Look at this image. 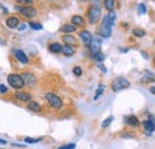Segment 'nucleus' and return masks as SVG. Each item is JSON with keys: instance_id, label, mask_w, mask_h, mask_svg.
<instances>
[{"instance_id": "obj_21", "label": "nucleus", "mask_w": 155, "mask_h": 149, "mask_svg": "<svg viewBox=\"0 0 155 149\" xmlns=\"http://www.w3.org/2000/svg\"><path fill=\"white\" fill-rule=\"evenodd\" d=\"M72 24L75 26H84L85 25V20L81 16H73L72 17Z\"/></svg>"}, {"instance_id": "obj_40", "label": "nucleus", "mask_w": 155, "mask_h": 149, "mask_svg": "<svg viewBox=\"0 0 155 149\" xmlns=\"http://www.w3.org/2000/svg\"><path fill=\"white\" fill-rule=\"evenodd\" d=\"M150 92L154 94L155 95V86H153V87H150Z\"/></svg>"}, {"instance_id": "obj_20", "label": "nucleus", "mask_w": 155, "mask_h": 149, "mask_svg": "<svg viewBox=\"0 0 155 149\" xmlns=\"http://www.w3.org/2000/svg\"><path fill=\"white\" fill-rule=\"evenodd\" d=\"M127 124H129L130 127H138L140 125V121L135 114H131L129 117H127Z\"/></svg>"}, {"instance_id": "obj_10", "label": "nucleus", "mask_w": 155, "mask_h": 149, "mask_svg": "<svg viewBox=\"0 0 155 149\" xmlns=\"http://www.w3.org/2000/svg\"><path fill=\"white\" fill-rule=\"evenodd\" d=\"M15 56L17 57V60H18L19 62H21L23 65H28V63H29V58H28L26 54H25L23 50H16V51H15Z\"/></svg>"}, {"instance_id": "obj_34", "label": "nucleus", "mask_w": 155, "mask_h": 149, "mask_svg": "<svg viewBox=\"0 0 155 149\" xmlns=\"http://www.w3.org/2000/svg\"><path fill=\"white\" fill-rule=\"evenodd\" d=\"M92 1V6H98L100 7V0H91Z\"/></svg>"}, {"instance_id": "obj_13", "label": "nucleus", "mask_w": 155, "mask_h": 149, "mask_svg": "<svg viewBox=\"0 0 155 149\" xmlns=\"http://www.w3.org/2000/svg\"><path fill=\"white\" fill-rule=\"evenodd\" d=\"M62 41L66 43V44H68V45H78L79 43H78V39L74 36H72V35H64V36H62Z\"/></svg>"}, {"instance_id": "obj_19", "label": "nucleus", "mask_w": 155, "mask_h": 149, "mask_svg": "<svg viewBox=\"0 0 155 149\" xmlns=\"http://www.w3.org/2000/svg\"><path fill=\"white\" fill-rule=\"evenodd\" d=\"M28 109H29L30 111H34V112H39L42 110L41 105H39L37 101H35V100H30V101L28 103Z\"/></svg>"}, {"instance_id": "obj_18", "label": "nucleus", "mask_w": 155, "mask_h": 149, "mask_svg": "<svg viewBox=\"0 0 155 149\" xmlns=\"http://www.w3.org/2000/svg\"><path fill=\"white\" fill-rule=\"evenodd\" d=\"M48 49H49V51H50V53L58 54V53H61V51H62V45H61L60 43H58V42H55V43H51V44H49Z\"/></svg>"}, {"instance_id": "obj_15", "label": "nucleus", "mask_w": 155, "mask_h": 149, "mask_svg": "<svg viewBox=\"0 0 155 149\" xmlns=\"http://www.w3.org/2000/svg\"><path fill=\"white\" fill-rule=\"evenodd\" d=\"M6 25L10 29H16L19 25V19L17 18V17H10V18L6 19Z\"/></svg>"}, {"instance_id": "obj_43", "label": "nucleus", "mask_w": 155, "mask_h": 149, "mask_svg": "<svg viewBox=\"0 0 155 149\" xmlns=\"http://www.w3.org/2000/svg\"><path fill=\"white\" fill-rule=\"evenodd\" d=\"M0 149H1V148H0Z\"/></svg>"}, {"instance_id": "obj_39", "label": "nucleus", "mask_w": 155, "mask_h": 149, "mask_svg": "<svg viewBox=\"0 0 155 149\" xmlns=\"http://www.w3.org/2000/svg\"><path fill=\"white\" fill-rule=\"evenodd\" d=\"M7 142L5 141V140H2V138H0V144H6Z\"/></svg>"}, {"instance_id": "obj_26", "label": "nucleus", "mask_w": 155, "mask_h": 149, "mask_svg": "<svg viewBox=\"0 0 155 149\" xmlns=\"http://www.w3.org/2000/svg\"><path fill=\"white\" fill-rule=\"evenodd\" d=\"M29 25H30V28L34 29V30H42V29H43V26H42L39 23H35V22H31Z\"/></svg>"}, {"instance_id": "obj_29", "label": "nucleus", "mask_w": 155, "mask_h": 149, "mask_svg": "<svg viewBox=\"0 0 155 149\" xmlns=\"http://www.w3.org/2000/svg\"><path fill=\"white\" fill-rule=\"evenodd\" d=\"M146 12H147L146 5H144V4H140V5H138V13H140V15H144Z\"/></svg>"}, {"instance_id": "obj_31", "label": "nucleus", "mask_w": 155, "mask_h": 149, "mask_svg": "<svg viewBox=\"0 0 155 149\" xmlns=\"http://www.w3.org/2000/svg\"><path fill=\"white\" fill-rule=\"evenodd\" d=\"M74 148H75V144H74V143H68V144L61 146L58 149H74Z\"/></svg>"}, {"instance_id": "obj_37", "label": "nucleus", "mask_w": 155, "mask_h": 149, "mask_svg": "<svg viewBox=\"0 0 155 149\" xmlns=\"http://www.w3.org/2000/svg\"><path fill=\"white\" fill-rule=\"evenodd\" d=\"M141 54H142V56H143L144 58H149V56L147 55V53H146V51H141Z\"/></svg>"}, {"instance_id": "obj_17", "label": "nucleus", "mask_w": 155, "mask_h": 149, "mask_svg": "<svg viewBox=\"0 0 155 149\" xmlns=\"http://www.w3.org/2000/svg\"><path fill=\"white\" fill-rule=\"evenodd\" d=\"M62 53H63V55L64 56H73L75 54V49L72 47V45H68V44H64L63 47H62Z\"/></svg>"}, {"instance_id": "obj_12", "label": "nucleus", "mask_w": 155, "mask_h": 149, "mask_svg": "<svg viewBox=\"0 0 155 149\" xmlns=\"http://www.w3.org/2000/svg\"><path fill=\"white\" fill-rule=\"evenodd\" d=\"M155 81V73L152 72H146V74L141 78L142 84H148V82H154Z\"/></svg>"}, {"instance_id": "obj_7", "label": "nucleus", "mask_w": 155, "mask_h": 149, "mask_svg": "<svg viewBox=\"0 0 155 149\" xmlns=\"http://www.w3.org/2000/svg\"><path fill=\"white\" fill-rule=\"evenodd\" d=\"M90 51H91V57H93L94 55H97L98 53H100V48H101V42L100 39L97 37L92 38L91 43H90Z\"/></svg>"}, {"instance_id": "obj_3", "label": "nucleus", "mask_w": 155, "mask_h": 149, "mask_svg": "<svg viewBox=\"0 0 155 149\" xmlns=\"http://www.w3.org/2000/svg\"><path fill=\"white\" fill-rule=\"evenodd\" d=\"M7 82L15 90H20V88H23L25 86V82H24L21 75H18V74H8V76H7Z\"/></svg>"}, {"instance_id": "obj_5", "label": "nucleus", "mask_w": 155, "mask_h": 149, "mask_svg": "<svg viewBox=\"0 0 155 149\" xmlns=\"http://www.w3.org/2000/svg\"><path fill=\"white\" fill-rule=\"evenodd\" d=\"M87 17H88V22L91 24H96L99 22V19L101 17V10L98 6H91L87 11Z\"/></svg>"}, {"instance_id": "obj_4", "label": "nucleus", "mask_w": 155, "mask_h": 149, "mask_svg": "<svg viewBox=\"0 0 155 149\" xmlns=\"http://www.w3.org/2000/svg\"><path fill=\"white\" fill-rule=\"evenodd\" d=\"M45 99H47V101H48V104L53 108V109H61L62 108V105H63V101H62V99L56 95L55 93H53V92H48V93H45Z\"/></svg>"}, {"instance_id": "obj_32", "label": "nucleus", "mask_w": 155, "mask_h": 149, "mask_svg": "<svg viewBox=\"0 0 155 149\" xmlns=\"http://www.w3.org/2000/svg\"><path fill=\"white\" fill-rule=\"evenodd\" d=\"M103 92H104V87H103V86H100V87H98V90H97V94H96V97H94V99H98V97H99L100 94H103Z\"/></svg>"}, {"instance_id": "obj_2", "label": "nucleus", "mask_w": 155, "mask_h": 149, "mask_svg": "<svg viewBox=\"0 0 155 149\" xmlns=\"http://www.w3.org/2000/svg\"><path fill=\"white\" fill-rule=\"evenodd\" d=\"M130 87V81L123 76H118L116 78L112 84H111V90L114 92H119L122 90H125V88H129Z\"/></svg>"}, {"instance_id": "obj_23", "label": "nucleus", "mask_w": 155, "mask_h": 149, "mask_svg": "<svg viewBox=\"0 0 155 149\" xmlns=\"http://www.w3.org/2000/svg\"><path fill=\"white\" fill-rule=\"evenodd\" d=\"M133 35L135 37H144L146 36V31L143 29H138V28H135L133 30Z\"/></svg>"}, {"instance_id": "obj_6", "label": "nucleus", "mask_w": 155, "mask_h": 149, "mask_svg": "<svg viewBox=\"0 0 155 149\" xmlns=\"http://www.w3.org/2000/svg\"><path fill=\"white\" fill-rule=\"evenodd\" d=\"M18 11L21 16H24L25 18H35L37 16V11L35 7L32 6H23V7H18Z\"/></svg>"}, {"instance_id": "obj_36", "label": "nucleus", "mask_w": 155, "mask_h": 149, "mask_svg": "<svg viewBox=\"0 0 155 149\" xmlns=\"http://www.w3.org/2000/svg\"><path fill=\"white\" fill-rule=\"evenodd\" d=\"M25 28H26V25H25V24L23 23V24H19V25H18V28H17V29H18L19 31H21V30H24Z\"/></svg>"}, {"instance_id": "obj_24", "label": "nucleus", "mask_w": 155, "mask_h": 149, "mask_svg": "<svg viewBox=\"0 0 155 149\" xmlns=\"http://www.w3.org/2000/svg\"><path fill=\"white\" fill-rule=\"evenodd\" d=\"M112 121H114V117H112V116L107 117V118L101 123V128H104V129H105V128H107V127L111 124V122H112Z\"/></svg>"}, {"instance_id": "obj_33", "label": "nucleus", "mask_w": 155, "mask_h": 149, "mask_svg": "<svg viewBox=\"0 0 155 149\" xmlns=\"http://www.w3.org/2000/svg\"><path fill=\"white\" fill-rule=\"evenodd\" d=\"M97 66H98V68H99L100 71H103V73H106V68H105V66H104L101 62H98Z\"/></svg>"}, {"instance_id": "obj_42", "label": "nucleus", "mask_w": 155, "mask_h": 149, "mask_svg": "<svg viewBox=\"0 0 155 149\" xmlns=\"http://www.w3.org/2000/svg\"><path fill=\"white\" fill-rule=\"evenodd\" d=\"M154 43H155V39H154Z\"/></svg>"}, {"instance_id": "obj_16", "label": "nucleus", "mask_w": 155, "mask_h": 149, "mask_svg": "<svg viewBox=\"0 0 155 149\" xmlns=\"http://www.w3.org/2000/svg\"><path fill=\"white\" fill-rule=\"evenodd\" d=\"M60 31L61 32H64V34H71V32L77 31V26L73 25V24H64L63 26L60 28Z\"/></svg>"}, {"instance_id": "obj_35", "label": "nucleus", "mask_w": 155, "mask_h": 149, "mask_svg": "<svg viewBox=\"0 0 155 149\" xmlns=\"http://www.w3.org/2000/svg\"><path fill=\"white\" fill-rule=\"evenodd\" d=\"M7 92V88H6V86H4V85H0V93H6Z\"/></svg>"}, {"instance_id": "obj_11", "label": "nucleus", "mask_w": 155, "mask_h": 149, "mask_svg": "<svg viewBox=\"0 0 155 149\" xmlns=\"http://www.w3.org/2000/svg\"><path fill=\"white\" fill-rule=\"evenodd\" d=\"M143 128L147 132H153L155 130V122L153 121V118L150 119H146L143 122Z\"/></svg>"}, {"instance_id": "obj_25", "label": "nucleus", "mask_w": 155, "mask_h": 149, "mask_svg": "<svg viewBox=\"0 0 155 149\" xmlns=\"http://www.w3.org/2000/svg\"><path fill=\"white\" fill-rule=\"evenodd\" d=\"M92 58H93V60H96L97 62H103V61H104V58H105V55H104V54L100 51V53H98L97 55L93 56Z\"/></svg>"}, {"instance_id": "obj_14", "label": "nucleus", "mask_w": 155, "mask_h": 149, "mask_svg": "<svg viewBox=\"0 0 155 149\" xmlns=\"http://www.w3.org/2000/svg\"><path fill=\"white\" fill-rule=\"evenodd\" d=\"M15 97L19 100V101H30L31 100V94L28 93V92H17L15 94Z\"/></svg>"}, {"instance_id": "obj_41", "label": "nucleus", "mask_w": 155, "mask_h": 149, "mask_svg": "<svg viewBox=\"0 0 155 149\" xmlns=\"http://www.w3.org/2000/svg\"><path fill=\"white\" fill-rule=\"evenodd\" d=\"M80 1H84V2H86V1H90V0H80Z\"/></svg>"}, {"instance_id": "obj_38", "label": "nucleus", "mask_w": 155, "mask_h": 149, "mask_svg": "<svg viewBox=\"0 0 155 149\" xmlns=\"http://www.w3.org/2000/svg\"><path fill=\"white\" fill-rule=\"evenodd\" d=\"M119 50H120L122 53H127V51H128V48H119Z\"/></svg>"}, {"instance_id": "obj_22", "label": "nucleus", "mask_w": 155, "mask_h": 149, "mask_svg": "<svg viewBox=\"0 0 155 149\" xmlns=\"http://www.w3.org/2000/svg\"><path fill=\"white\" fill-rule=\"evenodd\" d=\"M104 6L109 12H111L116 7V0H104Z\"/></svg>"}, {"instance_id": "obj_30", "label": "nucleus", "mask_w": 155, "mask_h": 149, "mask_svg": "<svg viewBox=\"0 0 155 149\" xmlns=\"http://www.w3.org/2000/svg\"><path fill=\"white\" fill-rule=\"evenodd\" d=\"M15 1L19 5H30L34 2V0H15Z\"/></svg>"}, {"instance_id": "obj_9", "label": "nucleus", "mask_w": 155, "mask_h": 149, "mask_svg": "<svg viewBox=\"0 0 155 149\" xmlns=\"http://www.w3.org/2000/svg\"><path fill=\"white\" fill-rule=\"evenodd\" d=\"M79 35H80V38L82 39V42H84L85 45H90V43H91V41H92V35H91L90 31L82 30V31H80Z\"/></svg>"}, {"instance_id": "obj_1", "label": "nucleus", "mask_w": 155, "mask_h": 149, "mask_svg": "<svg viewBox=\"0 0 155 149\" xmlns=\"http://www.w3.org/2000/svg\"><path fill=\"white\" fill-rule=\"evenodd\" d=\"M115 24V19L110 18L109 16H105L101 23V28H100V35L104 38H107L111 36L112 34V25Z\"/></svg>"}, {"instance_id": "obj_8", "label": "nucleus", "mask_w": 155, "mask_h": 149, "mask_svg": "<svg viewBox=\"0 0 155 149\" xmlns=\"http://www.w3.org/2000/svg\"><path fill=\"white\" fill-rule=\"evenodd\" d=\"M21 78H23V80L25 82V86H29V87H34L36 85V82H37L36 76L32 73H30V72H24L21 74Z\"/></svg>"}, {"instance_id": "obj_27", "label": "nucleus", "mask_w": 155, "mask_h": 149, "mask_svg": "<svg viewBox=\"0 0 155 149\" xmlns=\"http://www.w3.org/2000/svg\"><path fill=\"white\" fill-rule=\"evenodd\" d=\"M41 140H42L41 137H39V138H31V137H25V138H24V141H25L26 143H37Z\"/></svg>"}, {"instance_id": "obj_28", "label": "nucleus", "mask_w": 155, "mask_h": 149, "mask_svg": "<svg viewBox=\"0 0 155 149\" xmlns=\"http://www.w3.org/2000/svg\"><path fill=\"white\" fill-rule=\"evenodd\" d=\"M73 74L75 75V76H80V75L82 74V69H81V67L75 66V67L73 68Z\"/></svg>"}]
</instances>
